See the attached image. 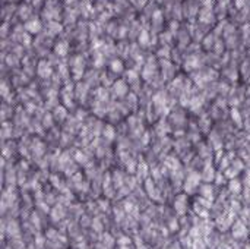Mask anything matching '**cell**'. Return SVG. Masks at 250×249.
<instances>
[{
	"mask_svg": "<svg viewBox=\"0 0 250 249\" xmlns=\"http://www.w3.org/2000/svg\"><path fill=\"white\" fill-rule=\"evenodd\" d=\"M66 50H67V45L64 42H60L56 45V53H59L60 56H64L66 54Z\"/></svg>",
	"mask_w": 250,
	"mask_h": 249,
	"instance_id": "cell-3",
	"label": "cell"
},
{
	"mask_svg": "<svg viewBox=\"0 0 250 249\" xmlns=\"http://www.w3.org/2000/svg\"><path fill=\"white\" fill-rule=\"evenodd\" d=\"M140 41H142V44H146V41H148V35H146V32H145V31L142 32V37H140Z\"/></svg>",
	"mask_w": 250,
	"mask_h": 249,
	"instance_id": "cell-4",
	"label": "cell"
},
{
	"mask_svg": "<svg viewBox=\"0 0 250 249\" xmlns=\"http://www.w3.org/2000/svg\"><path fill=\"white\" fill-rule=\"evenodd\" d=\"M111 71H114V72H122V71H123V63H122L120 60H113V63H111Z\"/></svg>",
	"mask_w": 250,
	"mask_h": 249,
	"instance_id": "cell-2",
	"label": "cell"
},
{
	"mask_svg": "<svg viewBox=\"0 0 250 249\" xmlns=\"http://www.w3.org/2000/svg\"><path fill=\"white\" fill-rule=\"evenodd\" d=\"M25 28H27V31H29L31 34H37V32H40V30H41V22H40L38 19L28 21L27 25H25Z\"/></svg>",
	"mask_w": 250,
	"mask_h": 249,
	"instance_id": "cell-1",
	"label": "cell"
}]
</instances>
